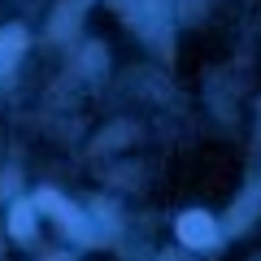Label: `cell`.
<instances>
[{
  "mask_svg": "<svg viewBox=\"0 0 261 261\" xmlns=\"http://www.w3.org/2000/svg\"><path fill=\"white\" fill-rule=\"evenodd\" d=\"M178 240H183L187 248H209V244L218 240V231H214V218H209V214H200V209L183 214V218H178Z\"/></svg>",
  "mask_w": 261,
  "mask_h": 261,
  "instance_id": "obj_1",
  "label": "cell"
},
{
  "mask_svg": "<svg viewBox=\"0 0 261 261\" xmlns=\"http://www.w3.org/2000/svg\"><path fill=\"white\" fill-rule=\"evenodd\" d=\"M9 226H13V235H18V240H31V231H35V218H31V205H18V209H13Z\"/></svg>",
  "mask_w": 261,
  "mask_h": 261,
  "instance_id": "obj_3",
  "label": "cell"
},
{
  "mask_svg": "<svg viewBox=\"0 0 261 261\" xmlns=\"http://www.w3.org/2000/svg\"><path fill=\"white\" fill-rule=\"evenodd\" d=\"M9 183H18V174H0V200L9 196Z\"/></svg>",
  "mask_w": 261,
  "mask_h": 261,
  "instance_id": "obj_4",
  "label": "cell"
},
{
  "mask_svg": "<svg viewBox=\"0 0 261 261\" xmlns=\"http://www.w3.org/2000/svg\"><path fill=\"white\" fill-rule=\"evenodd\" d=\"M27 48V35H22L18 27H9V31H0V65H9L13 57Z\"/></svg>",
  "mask_w": 261,
  "mask_h": 261,
  "instance_id": "obj_2",
  "label": "cell"
}]
</instances>
